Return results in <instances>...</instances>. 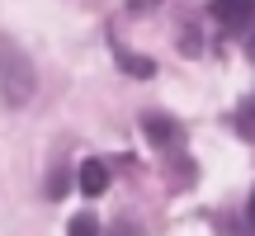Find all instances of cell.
Masks as SVG:
<instances>
[{
  "mask_svg": "<svg viewBox=\"0 0 255 236\" xmlns=\"http://www.w3.org/2000/svg\"><path fill=\"white\" fill-rule=\"evenodd\" d=\"M119 66H123V71H137V76H151V62H142V57H128V52H119Z\"/></svg>",
  "mask_w": 255,
  "mask_h": 236,
  "instance_id": "5",
  "label": "cell"
},
{
  "mask_svg": "<svg viewBox=\"0 0 255 236\" xmlns=\"http://www.w3.org/2000/svg\"><path fill=\"white\" fill-rule=\"evenodd\" d=\"M66 236H100V222H95V213H76Z\"/></svg>",
  "mask_w": 255,
  "mask_h": 236,
  "instance_id": "4",
  "label": "cell"
},
{
  "mask_svg": "<svg viewBox=\"0 0 255 236\" xmlns=\"http://www.w3.org/2000/svg\"><path fill=\"white\" fill-rule=\"evenodd\" d=\"M156 5H161V0H128V9H132V14H151Z\"/></svg>",
  "mask_w": 255,
  "mask_h": 236,
  "instance_id": "7",
  "label": "cell"
},
{
  "mask_svg": "<svg viewBox=\"0 0 255 236\" xmlns=\"http://www.w3.org/2000/svg\"><path fill=\"white\" fill-rule=\"evenodd\" d=\"M146 132H151L156 142H170V137H175V127H165V118H146Z\"/></svg>",
  "mask_w": 255,
  "mask_h": 236,
  "instance_id": "6",
  "label": "cell"
},
{
  "mask_svg": "<svg viewBox=\"0 0 255 236\" xmlns=\"http://www.w3.org/2000/svg\"><path fill=\"white\" fill-rule=\"evenodd\" d=\"M33 85H38V71L28 52H19L9 38H0V95H5V104H28Z\"/></svg>",
  "mask_w": 255,
  "mask_h": 236,
  "instance_id": "1",
  "label": "cell"
},
{
  "mask_svg": "<svg viewBox=\"0 0 255 236\" xmlns=\"http://www.w3.org/2000/svg\"><path fill=\"white\" fill-rule=\"evenodd\" d=\"M251 5L255 0H213V19H218V24H227V28H246L251 24Z\"/></svg>",
  "mask_w": 255,
  "mask_h": 236,
  "instance_id": "2",
  "label": "cell"
},
{
  "mask_svg": "<svg viewBox=\"0 0 255 236\" xmlns=\"http://www.w3.org/2000/svg\"><path fill=\"white\" fill-rule=\"evenodd\" d=\"M76 180H81V194H85V199H100V194L109 189V165H104V161H85Z\"/></svg>",
  "mask_w": 255,
  "mask_h": 236,
  "instance_id": "3",
  "label": "cell"
}]
</instances>
